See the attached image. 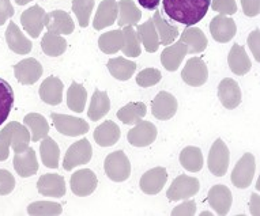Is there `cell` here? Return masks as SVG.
Listing matches in <instances>:
<instances>
[{"instance_id": "25", "label": "cell", "mask_w": 260, "mask_h": 216, "mask_svg": "<svg viewBox=\"0 0 260 216\" xmlns=\"http://www.w3.org/2000/svg\"><path fill=\"white\" fill-rule=\"evenodd\" d=\"M6 41L7 45L17 55H27L33 48V44L23 35L19 27L14 22H10L9 27L6 30Z\"/></svg>"}, {"instance_id": "21", "label": "cell", "mask_w": 260, "mask_h": 216, "mask_svg": "<svg viewBox=\"0 0 260 216\" xmlns=\"http://www.w3.org/2000/svg\"><path fill=\"white\" fill-rule=\"evenodd\" d=\"M14 169L22 178H29L39 171V161L33 149H27L22 153L15 154L14 157Z\"/></svg>"}, {"instance_id": "32", "label": "cell", "mask_w": 260, "mask_h": 216, "mask_svg": "<svg viewBox=\"0 0 260 216\" xmlns=\"http://www.w3.org/2000/svg\"><path fill=\"white\" fill-rule=\"evenodd\" d=\"M117 6H119L117 25L120 27L138 25V22L141 21L142 13L133 0H120Z\"/></svg>"}, {"instance_id": "41", "label": "cell", "mask_w": 260, "mask_h": 216, "mask_svg": "<svg viewBox=\"0 0 260 216\" xmlns=\"http://www.w3.org/2000/svg\"><path fill=\"white\" fill-rule=\"evenodd\" d=\"M14 91L10 83L0 78V125L5 123L13 111Z\"/></svg>"}, {"instance_id": "51", "label": "cell", "mask_w": 260, "mask_h": 216, "mask_svg": "<svg viewBox=\"0 0 260 216\" xmlns=\"http://www.w3.org/2000/svg\"><path fill=\"white\" fill-rule=\"evenodd\" d=\"M248 47L252 51V55L256 61H259V30H253L248 37Z\"/></svg>"}, {"instance_id": "23", "label": "cell", "mask_w": 260, "mask_h": 216, "mask_svg": "<svg viewBox=\"0 0 260 216\" xmlns=\"http://www.w3.org/2000/svg\"><path fill=\"white\" fill-rule=\"evenodd\" d=\"M63 82L59 78L48 77L40 86V98L48 105H60L63 101Z\"/></svg>"}, {"instance_id": "36", "label": "cell", "mask_w": 260, "mask_h": 216, "mask_svg": "<svg viewBox=\"0 0 260 216\" xmlns=\"http://www.w3.org/2000/svg\"><path fill=\"white\" fill-rule=\"evenodd\" d=\"M147 113L146 105L143 102H131L123 106L117 112V117L125 125H133V124L139 123Z\"/></svg>"}, {"instance_id": "24", "label": "cell", "mask_w": 260, "mask_h": 216, "mask_svg": "<svg viewBox=\"0 0 260 216\" xmlns=\"http://www.w3.org/2000/svg\"><path fill=\"white\" fill-rule=\"evenodd\" d=\"M180 41L187 47L188 53H201L207 48V37L199 27L187 26L180 35Z\"/></svg>"}, {"instance_id": "3", "label": "cell", "mask_w": 260, "mask_h": 216, "mask_svg": "<svg viewBox=\"0 0 260 216\" xmlns=\"http://www.w3.org/2000/svg\"><path fill=\"white\" fill-rule=\"evenodd\" d=\"M229 162H231V153L228 146L223 143L222 139H217L211 146L207 158L209 170L215 177H223L229 169Z\"/></svg>"}, {"instance_id": "17", "label": "cell", "mask_w": 260, "mask_h": 216, "mask_svg": "<svg viewBox=\"0 0 260 216\" xmlns=\"http://www.w3.org/2000/svg\"><path fill=\"white\" fill-rule=\"evenodd\" d=\"M218 98L226 109H236L243 99L239 83L235 79L225 78L218 86Z\"/></svg>"}, {"instance_id": "27", "label": "cell", "mask_w": 260, "mask_h": 216, "mask_svg": "<svg viewBox=\"0 0 260 216\" xmlns=\"http://www.w3.org/2000/svg\"><path fill=\"white\" fill-rule=\"evenodd\" d=\"M228 63H229L231 71L236 75H240V77L248 74L252 68V63L248 57L247 52H245V48L243 45H239V44H235L232 47L231 52L228 55Z\"/></svg>"}, {"instance_id": "44", "label": "cell", "mask_w": 260, "mask_h": 216, "mask_svg": "<svg viewBox=\"0 0 260 216\" xmlns=\"http://www.w3.org/2000/svg\"><path fill=\"white\" fill-rule=\"evenodd\" d=\"M63 212L61 205L52 201H36L27 207V213L35 216L43 215H60Z\"/></svg>"}, {"instance_id": "43", "label": "cell", "mask_w": 260, "mask_h": 216, "mask_svg": "<svg viewBox=\"0 0 260 216\" xmlns=\"http://www.w3.org/2000/svg\"><path fill=\"white\" fill-rule=\"evenodd\" d=\"M95 0H73V11L81 27H87Z\"/></svg>"}, {"instance_id": "50", "label": "cell", "mask_w": 260, "mask_h": 216, "mask_svg": "<svg viewBox=\"0 0 260 216\" xmlns=\"http://www.w3.org/2000/svg\"><path fill=\"white\" fill-rule=\"evenodd\" d=\"M14 7L10 0H0V26L5 25L7 19L14 15Z\"/></svg>"}, {"instance_id": "31", "label": "cell", "mask_w": 260, "mask_h": 216, "mask_svg": "<svg viewBox=\"0 0 260 216\" xmlns=\"http://www.w3.org/2000/svg\"><path fill=\"white\" fill-rule=\"evenodd\" d=\"M137 63L129 61L124 57H115L108 61V69L111 72V75L117 81L125 82L131 79L134 72L137 71Z\"/></svg>"}, {"instance_id": "13", "label": "cell", "mask_w": 260, "mask_h": 216, "mask_svg": "<svg viewBox=\"0 0 260 216\" xmlns=\"http://www.w3.org/2000/svg\"><path fill=\"white\" fill-rule=\"evenodd\" d=\"M157 133V128L153 123L141 120L131 131H128L127 139L129 144H133L135 147H147L155 141Z\"/></svg>"}, {"instance_id": "19", "label": "cell", "mask_w": 260, "mask_h": 216, "mask_svg": "<svg viewBox=\"0 0 260 216\" xmlns=\"http://www.w3.org/2000/svg\"><path fill=\"white\" fill-rule=\"evenodd\" d=\"M207 201L210 207L213 208L218 215H226L231 211L232 203H233L231 189L225 185H214L209 191Z\"/></svg>"}, {"instance_id": "11", "label": "cell", "mask_w": 260, "mask_h": 216, "mask_svg": "<svg viewBox=\"0 0 260 216\" xmlns=\"http://www.w3.org/2000/svg\"><path fill=\"white\" fill-rule=\"evenodd\" d=\"M2 132L9 137L10 146L13 147L15 154L22 153L29 147L31 135H30V131L26 128V125H22L18 121H11L2 129Z\"/></svg>"}, {"instance_id": "12", "label": "cell", "mask_w": 260, "mask_h": 216, "mask_svg": "<svg viewBox=\"0 0 260 216\" xmlns=\"http://www.w3.org/2000/svg\"><path fill=\"white\" fill-rule=\"evenodd\" d=\"M179 107L177 99L168 91H161L157 94L151 102V113L157 120L167 121L176 115Z\"/></svg>"}, {"instance_id": "26", "label": "cell", "mask_w": 260, "mask_h": 216, "mask_svg": "<svg viewBox=\"0 0 260 216\" xmlns=\"http://www.w3.org/2000/svg\"><path fill=\"white\" fill-rule=\"evenodd\" d=\"M188 53L187 47L181 41H177L176 44L168 45L164 52L161 53V63L168 71H177V68L181 65L184 57Z\"/></svg>"}, {"instance_id": "53", "label": "cell", "mask_w": 260, "mask_h": 216, "mask_svg": "<svg viewBox=\"0 0 260 216\" xmlns=\"http://www.w3.org/2000/svg\"><path fill=\"white\" fill-rule=\"evenodd\" d=\"M161 0H138V3L146 10H157Z\"/></svg>"}, {"instance_id": "35", "label": "cell", "mask_w": 260, "mask_h": 216, "mask_svg": "<svg viewBox=\"0 0 260 216\" xmlns=\"http://www.w3.org/2000/svg\"><path fill=\"white\" fill-rule=\"evenodd\" d=\"M40 154H41V161L49 169H57L59 167L60 149L55 140L45 136L40 144Z\"/></svg>"}, {"instance_id": "9", "label": "cell", "mask_w": 260, "mask_h": 216, "mask_svg": "<svg viewBox=\"0 0 260 216\" xmlns=\"http://www.w3.org/2000/svg\"><path fill=\"white\" fill-rule=\"evenodd\" d=\"M70 185H71V191H73L74 195L78 196V197H86L97 189L99 179L91 170L82 169L75 171L71 175Z\"/></svg>"}, {"instance_id": "33", "label": "cell", "mask_w": 260, "mask_h": 216, "mask_svg": "<svg viewBox=\"0 0 260 216\" xmlns=\"http://www.w3.org/2000/svg\"><path fill=\"white\" fill-rule=\"evenodd\" d=\"M154 22V26L157 29L158 39H159V45L168 47L176 41V39L179 37V29L177 26H173L171 23H168L165 19H162L161 14L155 11L154 18H151Z\"/></svg>"}, {"instance_id": "47", "label": "cell", "mask_w": 260, "mask_h": 216, "mask_svg": "<svg viewBox=\"0 0 260 216\" xmlns=\"http://www.w3.org/2000/svg\"><path fill=\"white\" fill-rule=\"evenodd\" d=\"M15 188V178L9 170L0 169V196L10 195Z\"/></svg>"}, {"instance_id": "15", "label": "cell", "mask_w": 260, "mask_h": 216, "mask_svg": "<svg viewBox=\"0 0 260 216\" xmlns=\"http://www.w3.org/2000/svg\"><path fill=\"white\" fill-rule=\"evenodd\" d=\"M21 23L23 26V30L26 33H29L30 37L37 39L45 26V11L40 6L35 5L22 13Z\"/></svg>"}, {"instance_id": "22", "label": "cell", "mask_w": 260, "mask_h": 216, "mask_svg": "<svg viewBox=\"0 0 260 216\" xmlns=\"http://www.w3.org/2000/svg\"><path fill=\"white\" fill-rule=\"evenodd\" d=\"M119 6L116 0H103L99 6L93 21V27L95 30H103L108 26H112L117 21Z\"/></svg>"}, {"instance_id": "48", "label": "cell", "mask_w": 260, "mask_h": 216, "mask_svg": "<svg viewBox=\"0 0 260 216\" xmlns=\"http://www.w3.org/2000/svg\"><path fill=\"white\" fill-rule=\"evenodd\" d=\"M197 213V203L193 200H188L180 204L172 211V215H181V216H192Z\"/></svg>"}, {"instance_id": "40", "label": "cell", "mask_w": 260, "mask_h": 216, "mask_svg": "<svg viewBox=\"0 0 260 216\" xmlns=\"http://www.w3.org/2000/svg\"><path fill=\"white\" fill-rule=\"evenodd\" d=\"M100 49L107 55H115L123 48V31L121 30H112L104 33L99 39Z\"/></svg>"}, {"instance_id": "39", "label": "cell", "mask_w": 260, "mask_h": 216, "mask_svg": "<svg viewBox=\"0 0 260 216\" xmlns=\"http://www.w3.org/2000/svg\"><path fill=\"white\" fill-rule=\"evenodd\" d=\"M41 49L49 57H59L67 49V41L59 34H53L51 31H48L43 37V41H41Z\"/></svg>"}, {"instance_id": "4", "label": "cell", "mask_w": 260, "mask_h": 216, "mask_svg": "<svg viewBox=\"0 0 260 216\" xmlns=\"http://www.w3.org/2000/svg\"><path fill=\"white\" fill-rule=\"evenodd\" d=\"M91 157H93V147L89 140L81 139L79 141H75L70 146L66 153L63 161L64 170L70 171L75 169L77 166L86 165L91 161Z\"/></svg>"}, {"instance_id": "52", "label": "cell", "mask_w": 260, "mask_h": 216, "mask_svg": "<svg viewBox=\"0 0 260 216\" xmlns=\"http://www.w3.org/2000/svg\"><path fill=\"white\" fill-rule=\"evenodd\" d=\"M10 140L9 137L2 132L0 133V162L6 161L10 155Z\"/></svg>"}, {"instance_id": "28", "label": "cell", "mask_w": 260, "mask_h": 216, "mask_svg": "<svg viewBox=\"0 0 260 216\" xmlns=\"http://www.w3.org/2000/svg\"><path fill=\"white\" fill-rule=\"evenodd\" d=\"M137 34L141 44H143L146 52L154 53V52L158 51V48H159V39H158L157 29H155L151 18L147 19L146 22H143L142 25H138Z\"/></svg>"}, {"instance_id": "20", "label": "cell", "mask_w": 260, "mask_h": 216, "mask_svg": "<svg viewBox=\"0 0 260 216\" xmlns=\"http://www.w3.org/2000/svg\"><path fill=\"white\" fill-rule=\"evenodd\" d=\"M37 191L47 197H63L66 195V181L59 174H44L37 183Z\"/></svg>"}, {"instance_id": "1", "label": "cell", "mask_w": 260, "mask_h": 216, "mask_svg": "<svg viewBox=\"0 0 260 216\" xmlns=\"http://www.w3.org/2000/svg\"><path fill=\"white\" fill-rule=\"evenodd\" d=\"M164 11L181 25L193 26L206 17L211 0H164Z\"/></svg>"}, {"instance_id": "37", "label": "cell", "mask_w": 260, "mask_h": 216, "mask_svg": "<svg viewBox=\"0 0 260 216\" xmlns=\"http://www.w3.org/2000/svg\"><path fill=\"white\" fill-rule=\"evenodd\" d=\"M86 102H87V91L83 85L73 82L67 90V106L75 113H82L85 111Z\"/></svg>"}, {"instance_id": "30", "label": "cell", "mask_w": 260, "mask_h": 216, "mask_svg": "<svg viewBox=\"0 0 260 216\" xmlns=\"http://www.w3.org/2000/svg\"><path fill=\"white\" fill-rule=\"evenodd\" d=\"M111 111V99L108 97L107 91L95 90L90 101L87 116L91 121H99L109 113Z\"/></svg>"}, {"instance_id": "8", "label": "cell", "mask_w": 260, "mask_h": 216, "mask_svg": "<svg viewBox=\"0 0 260 216\" xmlns=\"http://www.w3.org/2000/svg\"><path fill=\"white\" fill-rule=\"evenodd\" d=\"M51 119L53 120L56 131H59L61 135L75 137L89 132V124L83 119H78L74 116L57 115V113H52Z\"/></svg>"}, {"instance_id": "46", "label": "cell", "mask_w": 260, "mask_h": 216, "mask_svg": "<svg viewBox=\"0 0 260 216\" xmlns=\"http://www.w3.org/2000/svg\"><path fill=\"white\" fill-rule=\"evenodd\" d=\"M211 9L215 13H219L221 15H233L237 13V5L236 0H211Z\"/></svg>"}, {"instance_id": "10", "label": "cell", "mask_w": 260, "mask_h": 216, "mask_svg": "<svg viewBox=\"0 0 260 216\" xmlns=\"http://www.w3.org/2000/svg\"><path fill=\"white\" fill-rule=\"evenodd\" d=\"M14 74L21 85H35L43 77V65L40 64L39 60L33 57L23 59L14 65Z\"/></svg>"}, {"instance_id": "34", "label": "cell", "mask_w": 260, "mask_h": 216, "mask_svg": "<svg viewBox=\"0 0 260 216\" xmlns=\"http://www.w3.org/2000/svg\"><path fill=\"white\" fill-rule=\"evenodd\" d=\"M23 124L31 132V141H39V140H43L45 136H48L49 124L45 120V117L40 113L26 115L25 119H23Z\"/></svg>"}, {"instance_id": "16", "label": "cell", "mask_w": 260, "mask_h": 216, "mask_svg": "<svg viewBox=\"0 0 260 216\" xmlns=\"http://www.w3.org/2000/svg\"><path fill=\"white\" fill-rule=\"evenodd\" d=\"M168 179V173L165 167H154L146 171L141 178V191L146 195H158L164 189Z\"/></svg>"}, {"instance_id": "38", "label": "cell", "mask_w": 260, "mask_h": 216, "mask_svg": "<svg viewBox=\"0 0 260 216\" xmlns=\"http://www.w3.org/2000/svg\"><path fill=\"white\" fill-rule=\"evenodd\" d=\"M180 163L184 169L191 171V173H198L203 167V154L201 149L188 146L180 154Z\"/></svg>"}, {"instance_id": "54", "label": "cell", "mask_w": 260, "mask_h": 216, "mask_svg": "<svg viewBox=\"0 0 260 216\" xmlns=\"http://www.w3.org/2000/svg\"><path fill=\"white\" fill-rule=\"evenodd\" d=\"M251 213L252 215H259V195L255 193V195H252L251 199Z\"/></svg>"}, {"instance_id": "18", "label": "cell", "mask_w": 260, "mask_h": 216, "mask_svg": "<svg viewBox=\"0 0 260 216\" xmlns=\"http://www.w3.org/2000/svg\"><path fill=\"white\" fill-rule=\"evenodd\" d=\"M45 26H47L48 31L59 34V35L60 34L69 35L75 29L73 18L70 17L69 13L61 11V10H55V11L45 14Z\"/></svg>"}, {"instance_id": "5", "label": "cell", "mask_w": 260, "mask_h": 216, "mask_svg": "<svg viewBox=\"0 0 260 216\" xmlns=\"http://www.w3.org/2000/svg\"><path fill=\"white\" fill-rule=\"evenodd\" d=\"M199 189H201V184L198 181V178L181 174L175 178L171 188L168 189L167 196L171 201H180V200H187L195 196Z\"/></svg>"}, {"instance_id": "45", "label": "cell", "mask_w": 260, "mask_h": 216, "mask_svg": "<svg viewBox=\"0 0 260 216\" xmlns=\"http://www.w3.org/2000/svg\"><path fill=\"white\" fill-rule=\"evenodd\" d=\"M161 71L157 68H146L143 71L138 74L137 83L141 87H151V86L157 85L158 82L161 81Z\"/></svg>"}, {"instance_id": "14", "label": "cell", "mask_w": 260, "mask_h": 216, "mask_svg": "<svg viewBox=\"0 0 260 216\" xmlns=\"http://www.w3.org/2000/svg\"><path fill=\"white\" fill-rule=\"evenodd\" d=\"M236 31H237V26L235 21L226 15L219 14L210 22V33L217 43H229L236 35Z\"/></svg>"}, {"instance_id": "6", "label": "cell", "mask_w": 260, "mask_h": 216, "mask_svg": "<svg viewBox=\"0 0 260 216\" xmlns=\"http://www.w3.org/2000/svg\"><path fill=\"white\" fill-rule=\"evenodd\" d=\"M255 157L252 154H244L232 171V184L239 189H247L255 177Z\"/></svg>"}, {"instance_id": "7", "label": "cell", "mask_w": 260, "mask_h": 216, "mask_svg": "<svg viewBox=\"0 0 260 216\" xmlns=\"http://www.w3.org/2000/svg\"><path fill=\"white\" fill-rule=\"evenodd\" d=\"M181 78L184 83L192 87H199L203 86L209 79V69L207 65L201 57H192L184 65L181 71Z\"/></svg>"}, {"instance_id": "55", "label": "cell", "mask_w": 260, "mask_h": 216, "mask_svg": "<svg viewBox=\"0 0 260 216\" xmlns=\"http://www.w3.org/2000/svg\"><path fill=\"white\" fill-rule=\"evenodd\" d=\"M15 2H17V5L25 6L27 5V3H30V2H33V0H15Z\"/></svg>"}, {"instance_id": "29", "label": "cell", "mask_w": 260, "mask_h": 216, "mask_svg": "<svg viewBox=\"0 0 260 216\" xmlns=\"http://www.w3.org/2000/svg\"><path fill=\"white\" fill-rule=\"evenodd\" d=\"M94 140L101 147H111L115 146L120 139V128L113 121H104L100 127L94 131Z\"/></svg>"}, {"instance_id": "42", "label": "cell", "mask_w": 260, "mask_h": 216, "mask_svg": "<svg viewBox=\"0 0 260 216\" xmlns=\"http://www.w3.org/2000/svg\"><path fill=\"white\" fill-rule=\"evenodd\" d=\"M121 31H123V48H121V51H123L124 55L127 57L141 56V41L138 39V34L133 29V26H125Z\"/></svg>"}, {"instance_id": "2", "label": "cell", "mask_w": 260, "mask_h": 216, "mask_svg": "<svg viewBox=\"0 0 260 216\" xmlns=\"http://www.w3.org/2000/svg\"><path fill=\"white\" fill-rule=\"evenodd\" d=\"M105 174L115 183H123L131 175V163L123 151L109 154L104 162Z\"/></svg>"}, {"instance_id": "49", "label": "cell", "mask_w": 260, "mask_h": 216, "mask_svg": "<svg viewBox=\"0 0 260 216\" xmlns=\"http://www.w3.org/2000/svg\"><path fill=\"white\" fill-rule=\"evenodd\" d=\"M241 7L247 17H257L260 13V0H241Z\"/></svg>"}]
</instances>
